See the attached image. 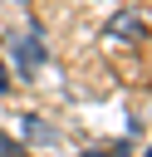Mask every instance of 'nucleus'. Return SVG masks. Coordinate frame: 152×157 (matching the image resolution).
Masks as SVG:
<instances>
[{
	"label": "nucleus",
	"mask_w": 152,
	"mask_h": 157,
	"mask_svg": "<svg viewBox=\"0 0 152 157\" xmlns=\"http://www.w3.org/2000/svg\"><path fill=\"white\" fill-rule=\"evenodd\" d=\"M25 137H29L34 147H54V142H59V128H54V123H44L39 113H29V118H25Z\"/></svg>",
	"instance_id": "obj_2"
},
{
	"label": "nucleus",
	"mask_w": 152,
	"mask_h": 157,
	"mask_svg": "<svg viewBox=\"0 0 152 157\" xmlns=\"http://www.w3.org/2000/svg\"><path fill=\"white\" fill-rule=\"evenodd\" d=\"M0 142H5V137H0Z\"/></svg>",
	"instance_id": "obj_6"
},
{
	"label": "nucleus",
	"mask_w": 152,
	"mask_h": 157,
	"mask_svg": "<svg viewBox=\"0 0 152 157\" xmlns=\"http://www.w3.org/2000/svg\"><path fill=\"white\" fill-rule=\"evenodd\" d=\"M137 29H142V20H137V15H127V10L108 20V34H113V39H127V34H137Z\"/></svg>",
	"instance_id": "obj_3"
},
{
	"label": "nucleus",
	"mask_w": 152,
	"mask_h": 157,
	"mask_svg": "<svg viewBox=\"0 0 152 157\" xmlns=\"http://www.w3.org/2000/svg\"><path fill=\"white\" fill-rule=\"evenodd\" d=\"M44 59H49V49L39 44V34H25V39H15V74H20V78H29V74H34Z\"/></svg>",
	"instance_id": "obj_1"
},
{
	"label": "nucleus",
	"mask_w": 152,
	"mask_h": 157,
	"mask_svg": "<svg viewBox=\"0 0 152 157\" xmlns=\"http://www.w3.org/2000/svg\"><path fill=\"white\" fill-rule=\"evenodd\" d=\"M5 88H10V69L0 64V93H5Z\"/></svg>",
	"instance_id": "obj_4"
},
{
	"label": "nucleus",
	"mask_w": 152,
	"mask_h": 157,
	"mask_svg": "<svg viewBox=\"0 0 152 157\" xmlns=\"http://www.w3.org/2000/svg\"><path fill=\"white\" fill-rule=\"evenodd\" d=\"M83 157H98V152H83Z\"/></svg>",
	"instance_id": "obj_5"
}]
</instances>
